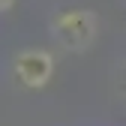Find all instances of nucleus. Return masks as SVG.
I'll use <instances>...</instances> for the list:
<instances>
[{
    "instance_id": "2",
    "label": "nucleus",
    "mask_w": 126,
    "mask_h": 126,
    "mask_svg": "<svg viewBox=\"0 0 126 126\" xmlns=\"http://www.w3.org/2000/svg\"><path fill=\"white\" fill-rule=\"evenodd\" d=\"M12 75L15 81L27 90H42L51 84L54 78V57L51 51L45 48H27V51H18L12 60Z\"/></svg>"
},
{
    "instance_id": "1",
    "label": "nucleus",
    "mask_w": 126,
    "mask_h": 126,
    "mask_svg": "<svg viewBox=\"0 0 126 126\" xmlns=\"http://www.w3.org/2000/svg\"><path fill=\"white\" fill-rule=\"evenodd\" d=\"M51 33L66 51H87L99 33V18L93 9H63L54 15Z\"/></svg>"
},
{
    "instance_id": "4",
    "label": "nucleus",
    "mask_w": 126,
    "mask_h": 126,
    "mask_svg": "<svg viewBox=\"0 0 126 126\" xmlns=\"http://www.w3.org/2000/svg\"><path fill=\"white\" fill-rule=\"evenodd\" d=\"M120 90L126 93V69H123V78H120Z\"/></svg>"
},
{
    "instance_id": "3",
    "label": "nucleus",
    "mask_w": 126,
    "mask_h": 126,
    "mask_svg": "<svg viewBox=\"0 0 126 126\" xmlns=\"http://www.w3.org/2000/svg\"><path fill=\"white\" fill-rule=\"evenodd\" d=\"M15 6V0H0V15H3V12H9Z\"/></svg>"
}]
</instances>
